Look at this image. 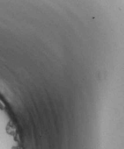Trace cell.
Masks as SVG:
<instances>
[{
  "label": "cell",
  "instance_id": "obj_1",
  "mask_svg": "<svg viewBox=\"0 0 124 149\" xmlns=\"http://www.w3.org/2000/svg\"><path fill=\"white\" fill-rule=\"evenodd\" d=\"M4 109H5V105L2 102V101L0 100V109H1V110H4Z\"/></svg>",
  "mask_w": 124,
  "mask_h": 149
}]
</instances>
